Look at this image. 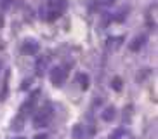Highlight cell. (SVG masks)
Returning <instances> with one entry per match:
<instances>
[{
	"label": "cell",
	"instance_id": "1",
	"mask_svg": "<svg viewBox=\"0 0 158 139\" xmlns=\"http://www.w3.org/2000/svg\"><path fill=\"white\" fill-rule=\"evenodd\" d=\"M52 120V111L51 108H44V110L37 111L33 116V125L35 127H47Z\"/></svg>",
	"mask_w": 158,
	"mask_h": 139
},
{
	"label": "cell",
	"instance_id": "2",
	"mask_svg": "<svg viewBox=\"0 0 158 139\" xmlns=\"http://www.w3.org/2000/svg\"><path fill=\"white\" fill-rule=\"evenodd\" d=\"M66 75H68V70L61 68V66H56V68L51 70V82L56 85V87H61L66 80Z\"/></svg>",
	"mask_w": 158,
	"mask_h": 139
},
{
	"label": "cell",
	"instance_id": "3",
	"mask_svg": "<svg viewBox=\"0 0 158 139\" xmlns=\"http://www.w3.org/2000/svg\"><path fill=\"white\" fill-rule=\"evenodd\" d=\"M146 44V35H139V37H135L134 40L130 42V51H139L141 47Z\"/></svg>",
	"mask_w": 158,
	"mask_h": 139
},
{
	"label": "cell",
	"instance_id": "4",
	"mask_svg": "<svg viewBox=\"0 0 158 139\" xmlns=\"http://www.w3.org/2000/svg\"><path fill=\"white\" fill-rule=\"evenodd\" d=\"M23 52H26V54H37L38 52V44L33 42V40H28L23 45Z\"/></svg>",
	"mask_w": 158,
	"mask_h": 139
},
{
	"label": "cell",
	"instance_id": "5",
	"mask_svg": "<svg viewBox=\"0 0 158 139\" xmlns=\"http://www.w3.org/2000/svg\"><path fill=\"white\" fill-rule=\"evenodd\" d=\"M71 136H73V139H84L85 137V130L82 125H75L73 130H71Z\"/></svg>",
	"mask_w": 158,
	"mask_h": 139
},
{
	"label": "cell",
	"instance_id": "6",
	"mask_svg": "<svg viewBox=\"0 0 158 139\" xmlns=\"http://www.w3.org/2000/svg\"><path fill=\"white\" fill-rule=\"evenodd\" d=\"M115 118V108H106L104 110V113H102V120H106V122H110V120H113Z\"/></svg>",
	"mask_w": 158,
	"mask_h": 139
},
{
	"label": "cell",
	"instance_id": "7",
	"mask_svg": "<svg viewBox=\"0 0 158 139\" xmlns=\"http://www.w3.org/2000/svg\"><path fill=\"white\" fill-rule=\"evenodd\" d=\"M78 82H80V89H84V91L89 89V77L87 75H84V73L78 75Z\"/></svg>",
	"mask_w": 158,
	"mask_h": 139
},
{
	"label": "cell",
	"instance_id": "8",
	"mask_svg": "<svg viewBox=\"0 0 158 139\" xmlns=\"http://www.w3.org/2000/svg\"><path fill=\"white\" fill-rule=\"evenodd\" d=\"M45 65H47V59H38V63H37V75H40V77H42Z\"/></svg>",
	"mask_w": 158,
	"mask_h": 139
},
{
	"label": "cell",
	"instance_id": "9",
	"mask_svg": "<svg viewBox=\"0 0 158 139\" xmlns=\"http://www.w3.org/2000/svg\"><path fill=\"white\" fill-rule=\"evenodd\" d=\"M111 87L115 89V91H122V78H120V77H115V78H113Z\"/></svg>",
	"mask_w": 158,
	"mask_h": 139
},
{
	"label": "cell",
	"instance_id": "10",
	"mask_svg": "<svg viewBox=\"0 0 158 139\" xmlns=\"http://www.w3.org/2000/svg\"><path fill=\"white\" fill-rule=\"evenodd\" d=\"M122 134H123V130H122V129H118V130H115V132H113V134L110 136V139H118Z\"/></svg>",
	"mask_w": 158,
	"mask_h": 139
},
{
	"label": "cell",
	"instance_id": "11",
	"mask_svg": "<svg viewBox=\"0 0 158 139\" xmlns=\"http://www.w3.org/2000/svg\"><path fill=\"white\" fill-rule=\"evenodd\" d=\"M10 2H12V0H4V4H2V7H4V9H5V7H9V5H10Z\"/></svg>",
	"mask_w": 158,
	"mask_h": 139
},
{
	"label": "cell",
	"instance_id": "12",
	"mask_svg": "<svg viewBox=\"0 0 158 139\" xmlns=\"http://www.w3.org/2000/svg\"><path fill=\"white\" fill-rule=\"evenodd\" d=\"M33 139H47V136L45 134H38V136H35Z\"/></svg>",
	"mask_w": 158,
	"mask_h": 139
},
{
	"label": "cell",
	"instance_id": "13",
	"mask_svg": "<svg viewBox=\"0 0 158 139\" xmlns=\"http://www.w3.org/2000/svg\"><path fill=\"white\" fill-rule=\"evenodd\" d=\"M16 139H24V137H16Z\"/></svg>",
	"mask_w": 158,
	"mask_h": 139
},
{
	"label": "cell",
	"instance_id": "14",
	"mask_svg": "<svg viewBox=\"0 0 158 139\" xmlns=\"http://www.w3.org/2000/svg\"><path fill=\"white\" fill-rule=\"evenodd\" d=\"M0 70H2V63H0Z\"/></svg>",
	"mask_w": 158,
	"mask_h": 139
}]
</instances>
